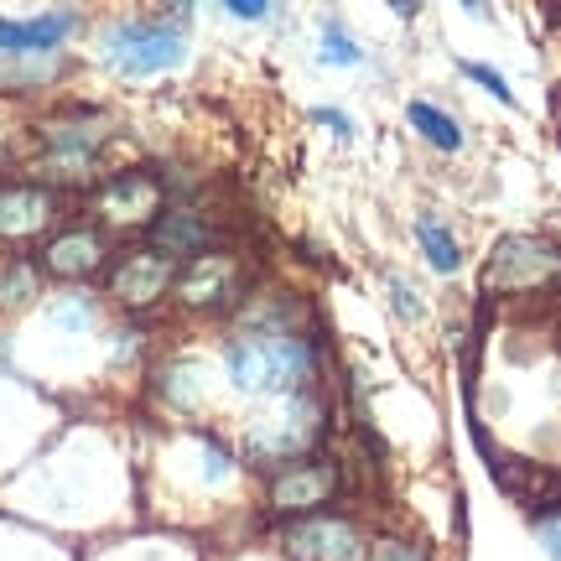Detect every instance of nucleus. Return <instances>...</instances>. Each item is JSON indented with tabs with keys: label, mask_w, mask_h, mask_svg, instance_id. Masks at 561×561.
<instances>
[{
	"label": "nucleus",
	"mask_w": 561,
	"mask_h": 561,
	"mask_svg": "<svg viewBox=\"0 0 561 561\" xmlns=\"http://www.w3.org/2000/svg\"><path fill=\"white\" fill-rule=\"evenodd\" d=\"M280 541L297 561H348L359 551V525L339 515H307L280 530Z\"/></svg>",
	"instance_id": "6e6552de"
},
{
	"label": "nucleus",
	"mask_w": 561,
	"mask_h": 561,
	"mask_svg": "<svg viewBox=\"0 0 561 561\" xmlns=\"http://www.w3.org/2000/svg\"><path fill=\"white\" fill-rule=\"evenodd\" d=\"M557 125H561V89H557Z\"/></svg>",
	"instance_id": "b1692460"
},
{
	"label": "nucleus",
	"mask_w": 561,
	"mask_h": 561,
	"mask_svg": "<svg viewBox=\"0 0 561 561\" xmlns=\"http://www.w3.org/2000/svg\"><path fill=\"white\" fill-rule=\"evenodd\" d=\"M32 297H37V265L0 261V307H21Z\"/></svg>",
	"instance_id": "dca6fc26"
},
{
	"label": "nucleus",
	"mask_w": 561,
	"mask_h": 561,
	"mask_svg": "<svg viewBox=\"0 0 561 561\" xmlns=\"http://www.w3.org/2000/svg\"><path fill=\"white\" fill-rule=\"evenodd\" d=\"M322 58H328V62H343V68H348V62L364 58V47H359V42L343 37L339 21H328V26H322Z\"/></svg>",
	"instance_id": "f3484780"
},
{
	"label": "nucleus",
	"mask_w": 561,
	"mask_h": 561,
	"mask_svg": "<svg viewBox=\"0 0 561 561\" xmlns=\"http://www.w3.org/2000/svg\"><path fill=\"white\" fill-rule=\"evenodd\" d=\"M343 489V468L328 453H307V458L286 462L271 473L265 483V504L276 515H291V520H307V515H322V504H333Z\"/></svg>",
	"instance_id": "7ed1b4c3"
},
{
	"label": "nucleus",
	"mask_w": 561,
	"mask_h": 561,
	"mask_svg": "<svg viewBox=\"0 0 561 561\" xmlns=\"http://www.w3.org/2000/svg\"><path fill=\"white\" fill-rule=\"evenodd\" d=\"M58 214V198L37 182H5L0 187V240H32Z\"/></svg>",
	"instance_id": "9b49d317"
},
{
	"label": "nucleus",
	"mask_w": 561,
	"mask_h": 561,
	"mask_svg": "<svg viewBox=\"0 0 561 561\" xmlns=\"http://www.w3.org/2000/svg\"><path fill=\"white\" fill-rule=\"evenodd\" d=\"M322 421H328V411H322L318 396H286V411H280L276 421H261L255 432H250V453L261 462H297L307 458V453H318V437H322Z\"/></svg>",
	"instance_id": "39448f33"
},
{
	"label": "nucleus",
	"mask_w": 561,
	"mask_h": 561,
	"mask_svg": "<svg viewBox=\"0 0 561 561\" xmlns=\"http://www.w3.org/2000/svg\"><path fill=\"white\" fill-rule=\"evenodd\" d=\"M318 121H322V125H333V130H343V136H348V121H343L339 110H318Z\"/></svg>",
	"instance_id": "5701e85b"
},
{
	"label": "nucleus",
	"mask_w": 561,
	"mask_h": 561,
	"mask_svg": "<svg viewBox=\"0 0 561 561\" xmlns=\"http://www.w3.org/2000/svg\"><path fill=\"white\" fill-rule=\"evenodd\" d=\"M541 536H546V546H551V557L561 561V515H557V520H546V525H541Z\"/></svg>",
	"instance_id": "4be33fe9"
},
{
	"label": "nucleus",
	"mask_w": 561,
	"mask_h": 561,
	"mask_svg": "<svg viewBox=\"0 0 561 561\" xmlns=\"http://www.w3.org/2000/svg\"><path fill=\"white\" fill-rule=\"evenodd\" d=\"M416 240H421V250H426V261L437 265L442 276H453V271L462 265L458 240H453V229H447L437 214H421V219H416Z\"/></svg>",
	"instance_id": "4468645a"
},
{
	"label": "nucleus",
	"mask_w": 561,
	"mask_h": 561,
	"mask_svg": "<svg viewBox=\"0 0 561 561\" xmlns=\"http://www.w3.org/2000/svg\"><path fill=\"white\" fill-rule=\"evenodd\" d=\"M229 11L240 21H261L265 16V0H229Z\"/></svg>",
	"instance_id": "412c9836"
},
{
	"label": "nucleus",
	"mask_w": 561,
	"mask_h": 561,
	"mask_svg": "<svg viewBox=\"0 0 561 561\" xmlns=\"http://www.w3.org/2000/svg\"><path fill=\"white\" fill-rule=\"evenodd\" d=\"M369 561H426V546L401 541V536H385L369 546Z\"/></svg>",
	"instance_id": "a211bd4d"
},
{
	"label": "nucleus",
	"mask_w": 561,
	"mask_h": 561,
	"mask_svg": "<svg viewBox=\"0 0 561 561\" xmlns=\"http://www.w3.org/2000/svg\"><path fill=\"white\" fill-rule=\"evenodd\" d=\"M224 364H229V380L250 396H301V385L318 369V343L291 333V328L255 322L229 339Z\"/></svg>",
	"instance_id": "f257e3e1"
},
{
	"label": "nucleus",
	"mask_w": 561,
	"mask_h": 561,
	"mask_svg": "<svg viewBox=\"0 0 561 561\" xmlns=\"http://www.w3.org/2000/svg\"><path fill=\"white\" fill-rule=\"evenodd\" d=\"M73 32V11H42L32 21L0 16V58H47Z\"/></svg>",
	"instance_id": "9d476101"
},
{
	"label": "nucleus",
	"mask_w": 561,
	"mask_h": 561,
	"mask_svg": "<svg viewBox=\"0 0 561 561\" xmlns=\"http://www.w3.org/2000/svg\"><path fill=\"white\" fill-rule=\"evenodd\" d=\"M104 53H110V62L121 68V73H161V68H172V62H182V21H121L115 32H110V42H104Z\"/></svg>",
	"instance_id": "20e7f679"
},
{
	"label": "nucleus",
	"mask_w": 561,
	"mask_h": 561,
	"mask_svg": "<svg viewBox=\"0 0 561 561\" xmlns=\"http://www.w3.org/2000/svg\"><path fill=\"white\" fill-rule=\"evenodd\" d=\"M214 244V229L193 214V208H161L157 224H151V250H161L167 261H178V255H203Z\"/></svg>",
	"instance_id": "ddd939ff"
},
{
	"label": "nucleus",
	"mask_w": 561,
	"mask_h": 561,
	"mask_svg": "<svg viewBox=\"0 0 561 561\" xmlns=\"http://www.w3.org/2000/svg\"><path fill=\"white\" fill-rule=\"evenodd\" d=\"M561 286V250L546 234H504L483 265V297H530Z\"/></svg>",
	"instance_id": "f03ea898"
},
{
	"label": "nucleus",
	"mask_w": 561,
	"mask_h": 561,
	"mask_svg": "<svg viewBox=\"0 0 561 561\" xmlns=\"http://www.w3.org/2000/svg\"><path fill=\"white\" fill-rule=\"evenodd\" d=\"M104 255H110V244H104L100 229H62V234H53V244L42 250V265L62 280H83L100 271Z\"/></svg>",
	"instance_id": "f8f14e48"
},
{
	"label": "nucleus",
	"mask_w": 561,
	"mask_h": 561,
	"mask_svg": "<svg viewBox=\"0 0 561 561\" xmlns=\"http://www.w3.org/2000/svg\"><path fill=\"white\" fill-rule=\"evenodd\" d=\"M172 286H178V261H167L161 250H130L110 271V297L136 307V312L140 307H157Z\"/></svg>",
	"instance_id": "0eeeda50"
},
{
	"label": "nucleus",
	"mask_w": 561,
	"mask_h": 561,
	"mask_svg": "<svg viewBox=\"0 0 561 561\" xmlns=\"http://www.w3.org/2000/svg\"><path fill=\"white\" fill-rule=\"evenodd\" d=\"M405 115H411V125H416V130H421V136H426V140H432L437 151H458V146H462V130H458V121H453V115H442L437 104L416 100V104H411V110H405Z\"/></svg>",
	"instance_id": "2eb2a0df"
},
{
	"label": "nucleus",
	"mask_w": 561,
	"mask_h": 561,
	"mask_svg": "<svg viewBox=\"0 0 561 561\" xmlns=\"http://www.w3.org/2000/svg\"><path fill=\"white\" fill-rule=\"evenodd\" d=\"M390 291H396V312L416 322V291H411V280L396 276V280H390Z\"/></svg>",
	"instance_id": "aec40b11"
},
{
	"label": "nucleus",
	"mask_w": 561,
	"mask_h": 561,
	"mask_svg": "<svg viewBox=\"0 0 561 561\" xmlns=\"http://www.w3.org/2000/svg\"><path fill=\"white\" fill-rule=\"evenodd\" d=\"M100 214L110 224H157L161 214V182L151 172H121L100 187Z\"/></svg>",
	"instance_id": "1a4fd4ad"
},
{
	"label": "nucleus",
	"mask_w": 561,
	"mask_h": 561,
	"mask_svg": "<svg viewBox=\"0 0 561 561\" xmlns=\"http://www.w3.org/2000/svg\"><path fill=\"white\" fill-rule=\"evenodd\" d=\"M462 73H468L473 83H483V89H489V94H494L500 104H515V89L504 83V73H494V68H483V62H462Z\"/></svg>",
	"instance_id": "6ab92c4d"
},
{
	"label": "nucleus",
	"mask_w": 561,
	"mask_h": 561,
	"mask_svg": "<svg viewBox=\"0 0 561 561\" xmlns=\"http://www.w3.org/2000/svg\"><path fill=\"white\" fill-rule=\"evenodd\" d=\"M244 286V271H240V255H224V250H203L193 261L178 271V301L193 307V312H214V307H229L240 297Z\"/></svg>",
	"instance_id": "423d86ee"
}]
</instances>
